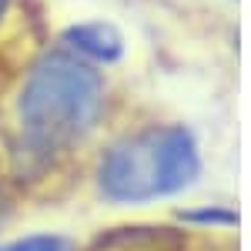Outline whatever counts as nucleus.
Masks as SVG:
<instances>
[{"label":"nucleus","mask_w":251,"mask_h":251,"mask_svg":"<svg viewBox=\"0 0 251 251\" xmlns=\"http://www.w3.org/2000/svg\"><path fill=\"white\" fill-rule=\"evenodd\" d=\"M64 47L80 60H94V64H114L124 57V37L114 24L107 20H87V24H74L64 34Z\"/></svg>","instance_id":"7ed1b4c3"},{"label":"nucleus","mask_w":251,"mask_h":251,"mask_svg":"<svg viewBox=\"0 0 251 251\" xmlns=\"http://www.w3.org/2000/svg\"><path fill=\"white\" fill-rule=\"evenodd\" d=\"M198 174L194 134L184 124H161L114 141L97 164V188L114 204H148L188 191Z\"/></svg>","instance_id":"f03ea898"},{"label":"nucleus","mask_w":251,"mask_h":251,"mask_svg":"<svg viewBox=\"0 0 251 251\" xmlns=\"http://www.w3.org/2000/svg\"><path fill=\"white\" fill-rule=\"evenodd\" d=\"M104 114V77L71 50H47L27 71L17 117L27 151L50 157L77 144Z\"/></svg>","instance_id":"f257e3e1"},{"label":"nucleus","mask_w":251,"mask_h":251,"mask_svg":"<svg viewBox=\"0 0 251 251\" xmlns=\"http://www.w3.org/2000/svg\"><path fill=\"white\" fill-rule=\"evenodd\" d=\"M177 218H181V221H188V225H214V228H231V225H238V211L225 208V204L188 208V211H181Z\"/></svg>","instance_id":"39448f33"},{"label":"nucleus","mask_w":251,"mask_h":251,"mask_svg":"<svg viewBox=\"0 0 251 251\" xmlns=\"http://www.w3.org/2000/svg\"><path fill=\"white\" fill-rule=\"evenodd\" d=\"M184 238L174 228H121L100 238L94 251H181Z\"/></svg>","instance_id":"20e7f679"},{"label":"nucleus","mask_w":251,"mask_h":251,"mask_svg":"<svg viewBox=\"0 0 251 251\" xmlns=\"http://www.w3.org/2000/svg\"><path fill=\"white\" fill-rule=\"evenodd\" d=\"M3 7H7V0H0V14H3Z\"/></svg>","instance_id":"6e6552de"},{"label":"nucleus","mask_w":251,"mask_h":251,"mask_svg":"<svg viewBox=\"0 0 251 251\" xmlns=\"http://www.w3.org/2000/svg\"><path fill=\"white\" fill-rule=\"evenodd\" d=\"M3 214H7V201H3V194H0V225H3Z\"/></svg>","instance_id":"0eeeda50"},{"label":"nucleus","mask_w":251,"mask_h":251,"mask_svg":"<svg viewBox=\"0 0 251 251\" xmlns=\"http://www.w3.org/2000/svg\"><path fill=\"white\" fill-rule=\"evenodd\" d=\"M71 238L64 234H27V238H14L7 245H0V251H71Z\"/></svg>","instance_id":"423d86ee"}]
</instances>
